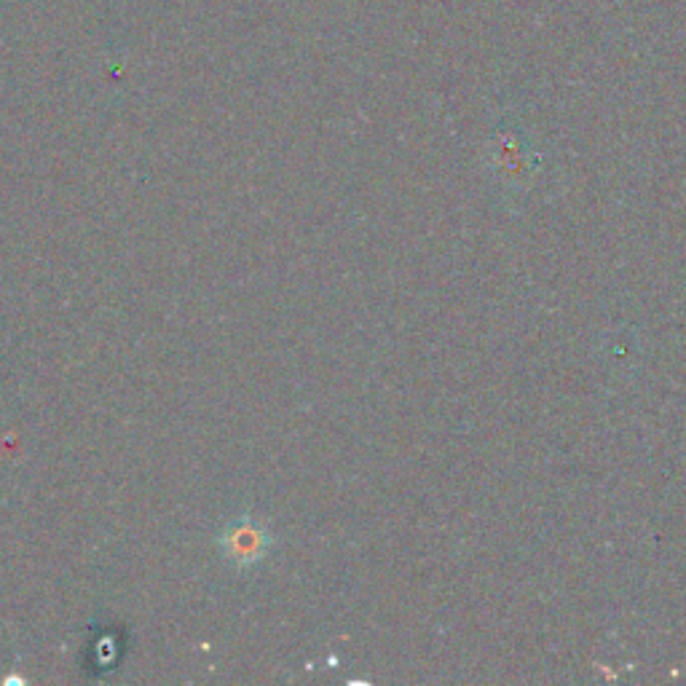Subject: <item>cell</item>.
I'll return each instance as SVG.
<instances>
[{
  "label": "cell",
  "instance_id": "obj_1",
  "mask_svg": "<svg viewBox=\"0 0 686 686\" xmlns=\"http://www.w3.org/2000/svg\"><path fill=\"white\" fill-rule=\"evenodd\" d=\"M228 539H231V544H234V553L239 555L242 561H247L244 555H250V558H252V555H260V544H263V534H260V531H255V528H252V526L234 528Z\"/></svg>",
  "mask_w": 686,
  "mask_h": 686
}]
</instances>
